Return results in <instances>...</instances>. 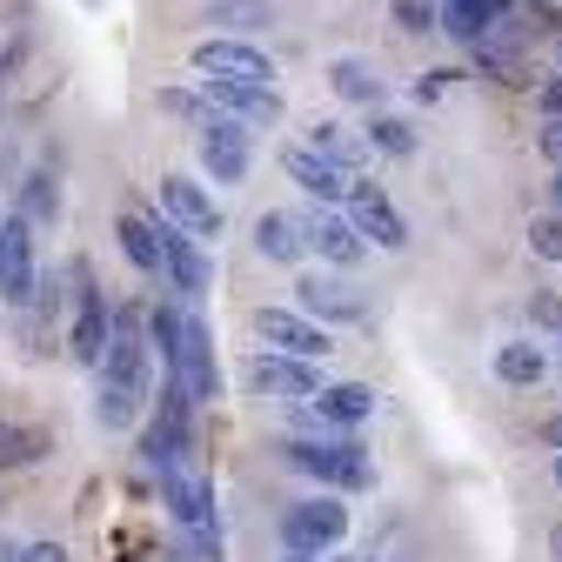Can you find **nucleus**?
<instances>
[{
	"mask_svg": "<svg viewBox=\"0 0 562 562\" xmlns=\"http://www.w3.org/2000/svg\"><path fill=\"white\" fill-rule=\"evenodd\" d=\"M161 215L175 228H188L194 241H215L222 235V207H215V194H207L194 175H161Z\"/></svg>",
	"mask_w": 562,
	"mask_h": 562,
	"instance_id": "obj_18",
	"label": "nucleus"
},
{
	"mask_svg": "<svg viewBox=\"0 0 562 562\" xmlns=\"http://www.w3.org/2000/svg\"><path fill=\"white\" fill-rule=\"evenodd\" d=\"M215 27H268V0H207Z\"/></svg>",
	"mask_w": 562,
	"mask_h": 562,
	"instance_id": "obj_31",
	"label": "nucleus"
},
{
	"mask_svg": "<svg viewBox=\"0 0 562 562\" xmlns=\"http://www.w3.org/2000/svg\"><path fill=\"white\" fill-rule=\"evenodd\" d=\"M255 335H261V348L295 356V362H322L328 348H335V335L322 322H308L302 308H255Z\"/></svg>",
	"mask_w": 562,
	"mask_h": 562,
	"instance_id": "obj_13",
	"label": "nucleus"
},
{
	"mask_svg": "<svg viewBox=\"0 0 562 562\" xmlns=\"http://www.w3.org/2000/svg\"><path fill=\"white\" fill-rule=\"evenodd\" d=\"M188 60L201 67V75H228V81H268V88H274V60H268L255 41H241V34L194 41V47H188Z\"/></svg>",
	"mask_w": 562,
	"mask_h": 562,
	"instance_id": "obj_16",
	"label": "nucleus"
},
{
	"mask_svg": "<svg viewBox=\"0 0 562 562\" xmlns=\"http://www.w3.org/2000/svg\"><path fill=\"white\" fill-rule=\"evenodd\" d=\"M155 222H161V289L181 295V302L207 295V255H201V241L188 228H175L161 207H155Z\"/></svg>",
	"mask_w": 562,
	"mask_h": 562,
	"instance_id": "obj_15",
	"label": "nucleus"
},
{
	"mask_svg": "<svg viewBox=\"0 0 562 562\" xmlns=\"http://www.w3.org/2000/svg\"><path fill=\"white\" fill-rule=\"evenodd\" d=\"M549 375V356L536 341H503L496 348V382H509V389H536Z\"/></svg>",
	"mask_w": 562,
	"mask_h": 562,
	"instance_id": "obj_27",
	"label": "nucleus"
},
{
	"mask_svg": "<svg viewBox=\"0 0 562 562\" xmlns=\"http://www.w3.org/2000/svg\"><path fill=\"white\" fill-rule=\"evenodd\" d=\"M542 155H549V168H562V121H542Z\"/></svg>",
	"mask_w": 562,
	"mask_h": 562,
	"instance_id": "obj_38",
	"label": "nucleus"
},
{
	"mask_svg": "<svg viewBox=\"0 0 562 562\" xmlns=\"http://www.w3.org/2000/svg\"><path fill=\"white\" fill-rule=\"evenodd\" d=\"M161 375H175V382L188 389V402H194V408L222 395V369H215V335H207V322H201L194 308H188V322H181V348H175V362H168Z\"/></svg>",
	"mask_w": 562,
	"mask_h": 562,
	"instance_id": "obj_12",
	"label": "nucleus"
},
{
	"mask_svg": "<svg viewBox=\"0 0 562 562\" xmlns=\"http://www.w3.org/2000/svg\"><path fill=\"white\" fill-rule=\"evenodd\" d=\"M114 235H121V255L134 261V274L161 281V222H155V215H140V207H127V215L114 222Z\"/></svg>",
	"mask_w": 562,
	"mask_h": 562,
	"instance_id": "obj_24",
	"label": "nucleus"
},
{
	"mask_svg": "<svg viewBox=\"0 0 562 562\" xmlns=\"http://www.w3.org/2000/svg\"><path fill=\"white\" fill-rule=\"evenodd\" d=\"M462 8H475L488 27H496V21H509V14H516V0H462Z\"/></svg>",
	"mask_w": 562,
	"mask_h": 562,
	"instance_id": "obj_37",
	"label": "nucleus"
},
{
	"mask_svg": "<svg viewBox=\"0 0 562 562\" xmlns=\"http://www.w3.org/2000/svg\"><path fill=\"white\" fill-rule=\"evenodd\" d=\"M161 509H168L175 536H222V503H215V482L194 475V469L161 475Z\"/></svg>",
	"mask_w": 562,
	"mask_h": 562,
	"instance_id": "obj_10",
	"label": "nucleus"
},
{
	"mask_svg": "<svg viewBox=\"0 0 562 562\" xmlns=\"http://www.w3.org/2000/svg\"><path fill=\"white\" fill-rule=\"evenodd\" d=\"M67 281H75V322H67V348H75L81 369H101L108 328H114V302H108V289L94 281L88 261H67Z\"/></svg>",
	"mask_w": 562,
	"mask_h": 562,
	"instance_id": "obj_5",
	"label": "nucleus"
},
{
	"mask_svg": "<svg viewBox=\"0 0 562 562\" xmlns=\"http://www.w3.org/2000/svg\"><path fill=\"white\" fill-rule=\"evenodd\" d=\"M529 322H536V335H562V295L536 289V295H529Z\"/></svg>",
	"mask_w": 562,
	"mask_h": 562,
	"instance_id": "obj_34",
	"label": "nucleus"
},
{
	"mask_svg": "<svg viewBox=\"0 0 562 562\" xmlns=\"http://www.w3.org/2000/svg\"><path fill=\"white\" fill-rule=\"evenodd\" d=\"M0 562H21V542L14 536H0Z\"/></svg>",
	"mask_w": 562,
	"mask_h": 562,
	"instance_id": "obj_41",
	"label": "nucleus"
},
{
	"mask_svg": "<svg viewBox=\"0 0 562 562\" xmlns=\"http://www.w3.org/2000/svg\"><path fill=\"white\" fill-rule=\"evenodd\" d=\"M555 341H562V335H555ZM555 369H562V348H555Z\"/></svg>",
	"mask_w": 562,
	"mask_h": 562,
	"instance_id": "obj_46",
	"label": "nucleus"
},
{
	"mask_svg": "<svg viewBox=\"0 0 562 562\" xmlns=\"http://www.w3.org/2000/svg\"><path fill=\"white\" fill-rule=\"evenodd\" d=\"M274 456L295 475L322 482L328 496H362V488H375V456H369L362 436H281Z\"/></svg>",
	"mask_w": 562,
	"mask_h": 562,
	"instance_id": "obj_2",
	"label": "nucleus"
},
{
	"mask_svg": "<svg viewBox=\"0 0 562 562\" xmlns=\"http://www.w3.org/2000/svg\"><path fill=\"white\" fill-rule=\"evenodd\" d=\"M555 75H562V47H555Z\"/></svg>",
	"mask_w": 562,
	"mask_h": 562,
	"instance_id": "obj_45",
	"label": "nucleus"
},
{
	"mask_svg": "<svg viewBox=\"0 0 562 562\" xmlns=\"http://www.w3.org/2000/svg\"><path fill=\"white\" fill-rule=\"evenodd\" d=\"M155 402V348H148V322L134 308H114V328H108V356L94 369V422L108 436L121 429H140V415Z\"/></svg>",
	"mask_w": 562,
	"mask_h": 562,
	"instance_id": "obj_1",
	"label": "nucleus"
},
{
	"mask_svg": "<svg viewBox=\"0 0 562 562\" xmlns=\"http://www.w3.org/2000/svg\"><path fill=\"white\" fill-rule=\"evenodd\" d=\"M449 81H456L449 67H429V75L415 81V101H422V108H429V101H442V94H449Z\"/></svg>",
	"mask_w": 562,
	"mask_h": 562,
	"instance_id": "obj_35",
	"label": "nucleus"
},
{
	"mask_svg": "<svg viewBox=\"0 0 562 562\" xmlns=\"http://www.w3.org/2000/svg\"><path fill=\"white\" fill-rule=\"evenodd\" d=\"M14 215H21L27 228H54V222H60V175L34 168V175L21 181V207H14Z\"/></svg>",
	"mask_w": 562,
	"mask_h": 562,
	"instance_id": "obj_25",
	"label": "nucleus"
},
{
	"mask_svg": "<svg viewBox=\"0 0 562 562\" xmlns=\"http://www.w3.org/2000/svg\"><path fill=\"white\" fill-rule=\"evenodd\" d=\"M536 114H542V121H562V75L536 88Z\"/></svg>",
	"mask_w": 562,
	"mask_h": 562,
	"instance_id": "obj_36",
	"label": "nucleus"
},
{
	"mask_svg": "<svg viewBox=\"0 0 562 562\" xmlns=\"http://www.w3.org/2000/svg\"><path fill=\"white\" fill-rule=\"evenodd\" d=\"M255 255L274 261V268H295V261L308 255V241H302V215H281V207L255 215Z\"/></svg>",
	"mask_w": 562,
	"mask_h": 562,
	"instance_id": "obj_23",
	"label": "nucleus"
},
{
	"mask_svg": "<svg viewBox=\"0 0 562 562\" xmlns=\"http://www.w3.org/2000/svg\"><path fill=\"white\" fill-rule=\"evenodd\" d=\"M188 456H194V402L175 375H161V402H148V415H140V469L175 475L188 469Z\"/></svg>",
	"mask_w": 562,
	"mask_h": 562,
	"instance_id": "obj_3",
	"label": "nucleus"
},
{
	"mask_svg": "<svg viewBox=\"0 0 562 562\" xmlns=\"http://www.w3.org/2000/svg\"><path fill=\"white\" fill-rule=\"evenodd\" d=\"M341 536H348V496L315 488V496L281 509V549H289V555H335Z\"/></svg>",
	"mask_w": 562,
	"mask_h": 562,
	"instance_id": "obj_4",
	"label": "nucleus"
},
{
	"mask_svg": "<svg viewBox=\"0 0 562 562\" xmlns=\"http://www.w3.org/2000/svg\"><path fill=\"white\" fill-rule=\"evenodd\" d=\"M549 562H562V522L549 529Z\"/></svg>",
	"mask_w": 562,
	"mask_h": 562,
	"instance_id": "obj_42",
	"label": "nucleus"
},
{
	"mask_svg": "<svg viewBox=\"0 0 562 562\" xmlns=\"http://www.w3.org/2000/svg\"><path fill=\"white\" fill-rule=\"evenodd\" d=\"M529 255L536 261H562V215H555V207L529 222Z\"/></svg>",
	"mask_w": 562,
	"mask_h": 562,
	"instance_id": "obj_32",
	"label": "nucleus"
},
{
	"mask_svg": "<svg viewBox=\"0 0 562 562\" xmlns=\"http://www.w3.org/2000/svg\"><path fill=\"white\" fill-rule=\"evenodd\" d=\"M47 456V429H34V422H8L0 415V469H34Z\"/></svg>",
	"mask_w": 562,
	"mask_h": 562,
	"instance_id": "obj_28",
	"label": "nucleus"
},
{
	"mask_svg": "<svg viewBox=\"0 0 562 562\" xmlns=\"http://www.w3.org/2000/svg\"><path fill=\"white\" fill-rule=\"evenodd\" d=\"M302 148H308V155H322V161H335V168H348V175H356V168H362V155H369V148H362V140L348 134L341 121H315Z\"/></svg>",
	"mask_w": 562,
	"mask_h": 562,
	"instance_id": "obj_26",
	"label": "nucleus"
},
{
	"mask_svg": "<svg viewBox=\"0 0 562 562\" xmlns=\"http://www.w3.org/2000/svg\"><path fill=\"white\" fill-rule=\"evenodd\" d=\"M289 562H328V555H289Z\"/></svg>",
	"mask_w": 562,
	"mask_h": 562,
	"instance_id": "obj_44",
	"label": "nucleus"
},
{
	"mask_svg": "<svg viewBox=\"0 0 562 562\" xmlns=\"http://www.w3.org/2000/svg\"><path fill=\"white\" fill-rule=\"evenodd\" d=\"M295 308H302L308 322H322V328H335V322H369V295H362L341 268H308V274H295Z\"/></svg>",
	"mask_w": 562,
	"mask_h": 562,
	"instance_id": "obj_8",
	"label": "nucleus"
},
{
	"mask_svg": "<svg viewBox=\"0 0 562 562\" xmlns=\"http://www.w3.org/2000/svg\"><path fill=\"white\" fill-rule=\"evenodd\" d=\"M469 67L482 81H496V88H536L529 81V60H522V41H503L496 27H488L482 47H469Z\"/></svg>",
	"mask_w": 562,
	"mask_h": 562,
	"instance_id": "obj_22",
	"label": "nucleus"
},
{
	"mask_svg": "<svg viewBox=\"0 0 562 562\" xmlns=\"http://www.w3.org/2000/svg\"><path fill=\"white\" fill-rule=\"evenodd\" d=\"M549 207H555V215H562V168L549 175Z\"/></svg>",
	"mask_w": 562,
	"mask_h": 562,
	"instance_id": "obj_40",
	"label": "nucleus"
},
{
	"mask_svg": "<svg viewBox=\"0 0 562 562\" xmlns=\"http://www.w3.org/2000/svg\"><path fill=\"white\" fill-rule=\"evenodd\" d=\"M375 389L369 382H322L315 395H308V415H315V436H356L362 422L375 415Z\"/></svg>",
	"mask_w": 562,
	"mask_h": 562,
	"instance_id": "obj_14",
	"label": "nucleus"
},
{
	"mask_svg": "<svg viewBox=\"0 0 562 562\" xmlns=\"http://www.w3.org/2000/svg\"><path fill=\"white\" fill-rule=\"evenodd\" d=\"M241 389L255 402H308L322 389V362H295V356H274V348H255L241 362Z\"/></svg>",
	"mask_w": 562,
	"mask_h": 562,
	"instance_id": "obj_7",
	"label": "nucleus"
},
{
	"mask_svg": "<svg viewBox=\"0 0 562 562\" xmlns=\"http://www.w3.org/2000/svg\"><path fill=\"white\" fill-rule=\"evenodd\" d=\"M362 148H369V155H395V161H408V155H415V127H408L402 114H375L369 134H362Z\"/></svg>",
	"mask_w": 562,
	"mask_h": 562,
	"instance_id": "obj_29",
	"label": "nucleus"
},
{
	"mask_svg": "<svg viewBox=\"0 0 562 562\" xmlns=\"http://www.w3.org/2000/svg\"><path fill=\"white\" fill-rule=\"evenodd\" d=\"M281 168H289V181L308 194V201H322V207H341L348 201V168H335V161H322V155H308V148H289L281 155Z\"/></svg>",
	"mask_w": 562,
	"mask_h": 562,
	"instance_id": "obj_21",
	"label": "nucleus"
},
{
	"mask_svg": "<svg viewBox=\"0 0 562 562\" xmlns=\"http://www.w3.org/2000/svg\"><path fill=\"white\" fill-rule=\"evenodd\" d=\"M348 222H356V235L369 241V248H382V255H402L408 248V215L389 201V188H375V181H348Z\"/></svg>",
	"mask_w": 562,
	"mask_h": 562,
	"instance_id": "obj_11",
	"label": "nucleus"
},
{
	"mask_svg": "<svg viewBox=\"0 0 562 562\" xmlns=\"http://www.w3.org/2000/svg\"><path fill=\"white\" fill-rule=\"evenodd\" d=\"M34 295H41V248H34V228L21 215H8L0 222V302L27 315Z\"/></svg>",
	"mask_w": 562,
	"mask_h": 562,
	"instance_id": "obj_9",
	"label": "nucleus"
},
{
	"mask_svg": "<svg viewBox=\"0 0 562 562\" xmlns=\"http://www.w3.org/2000/svg\"><path fill=\"white\" fill-rule=\"evenodd\" d=\"M549 475H555V488H562V449H555V462H549Z\"/></svg>",
	"mask_w": 562,
	"mask_h": 562,
	"instance_id": "obj_43",
	"label": "nucleus"
},
{
	"mask_svg": "<svg viewBox=\"0 0 562 562\" xmlns=\"http://www.w3.org/2000/svg\"><path fill=\"white\" fill-rule=\"evenodd\" d=\"M389 21L402 34H436V0H389Z\"/></svg>",
	"mask_w": 562,
	"mask_h": 562,
	"instance_id": "obj_33",
	"label": "nucleus"
},
{
	"mask_svg": "<svg viewBox=\"0 0 562 562\" xmlns=\"http://www.w3.org/2000/svg\"><path fill=\"white\" fill-rule=\"evenodd\" d=\"M328 88H335V101H348V108H382V101H389V81H382V67H375L369 54H335V60H328Z\"/></svg>",
	"mask_w": 562,
	"mask_h": 562,
	"instance_id": "obj_20",
	"label": "nucleus"
},
{
	"mask_svg": "<svg viewBox=\"0 0 562 562\" xmlns=\"http://www.w3.org/2000/svg\"><path fill=\"white\" fill-rule=\"evenodd\" d=\"M302 241H308V255H322V268H362V255H369V241L356 235V222L348 215H335V207H315V215H302Z\"/></svg>",
	"mask_w": 562,
	"mask_h": 562,
	"instance_id": "obj_19",
	"label": "nucleus"
},
{
	"mask_svg": "<svg viewBox=\"0 0 562 562\" xmlns=\"http://www.w3.org/2000/svg\"><path fill=\"white\" fill-rule=\"evenodd\" d=\"M155 108H161L168 121H188V127H207V121H215V108H207V94H201V88H161V94H155Z\"/></svg>",
	"mask_w": 562,
	"mask_h": 562,
	"instance_id": "obj_30",
	"label": "nucleus"
},
{
	"mask_svg": "<svg viewBox=\"0 0 562 562\" xmlns=\"http://www.w3.org/2000/svg\"><path fill=\"white\" fill-rule=\"evenodd\" d=\"M201 94H207V108H222V114H235V121H261V127H274L281 121V88H268V81H228V75H201L194 81Z\"/></svg>",
	"mask_w": 562,
	"mask_h": 562,
	"instance_id": "obj_17",
	"label": "nucleus"
},
{
	"mask_svg": "<svg viewBox=\"0 0 562 562\" xmlns=\"http://www.w3.org/2000/svg\"><path fill=\"white\" fill-rule=\"evenodd\" d=\"M194 161H201V175L215 181V188H241V181H248V168H255L248 121H235V114H222V108H215V121L194 127Z\"/></svg>",
	"mask_w": 562,
	"mask_h": 562,
	"instance_id": "obj_6",
	"label": "nucleus"
},
{
	"mask_svg": "<svg viewBox=\"0 0 562 562\" xmlns=\"http://www.w3.org/2000/svg\"><path fill=\"white\" fill-rule=\"evenodd\" d=\"M328 562H335V555H328Z\"/></svg>",
	"mask_w": 562,
	"mask_h": 562,
	"instance_id": "obj_47",
	"label": "nucleus"
},
{
	"mask_svg": "<svg viewBox=\"0 0 562 562\" xmlns=\"http://www.w3.org/2000/svg\"><path fill=\"white\" fill-rule=\"evenodd\" d=\"M21 562H67L60 542H21Z\"/></svg>",
	"mask_w": 562,
	"mask_h": 562,
	"instance_id": "obj_39",
	"label": "nucleus"
}]
</instances>
